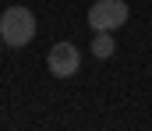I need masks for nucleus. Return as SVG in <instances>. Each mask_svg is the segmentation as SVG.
<instances>
[{
	"label": "nucleus",
	"instance_id": "nucleus-1",
	"mask_svg": "<svg viewBox=\"0 0 152 131\" xmlns=\"http://www.w3.org/2000/svg\"><path fill=\"white\" fill-rule=\"evenodd\" d=\"M32 36H36V18H32L28 7H11V11L0 14V39L7 46H14V50L28 46Z\"/></svg>",
	"mask_w": 152,
	"mask_h": 131
},
{
	"label": "nucleus",
	"instance_id": "nucleus-2",
	"mask_svg": "<svg viewBox=\"0 0 152 131\" xmlns=\"http://www.w3.org/2000/svg\"><path fill=\"white\" fill-rule=\"evenodd\" d=\"M127 4L124 0H96L88 7V25L92 32H117L124 21H127Z\"/></svg>",
	"mask_w": 152,
	"mask_h": 131
},
{
	"label": "nucleus",
	"instance_id": "nucleus-3",
	"mask_svg": "<svg viewBox=\"0 0 152 131\" xmlns=\"http://www.w3.org/2000/svg\"><path fill=\"white\" fill-rule=\"evenodd\" d=\"M46 64H50V75H53V78H71L78 71V64H81V53H78L75 43H57L50 50Z\"/></svg>",
	"mask_w": 152,
	"mask_h": 131
},
{
	"label": "nucleus",
	"instance_id": "nucleus-4",
	"mask_svg": "<svg viewBox=\"0 0 152 131\" xmlns=\"http://www.w3.org/2000/svg\"><path fill=\"white\" fill-rule=\"evenodd\" d=\"M113 32H92V57H99V60H106V57H113Z\"/></svg>",
	"mask_w": 152,
	"mask_h": 131
}]
</instances>
